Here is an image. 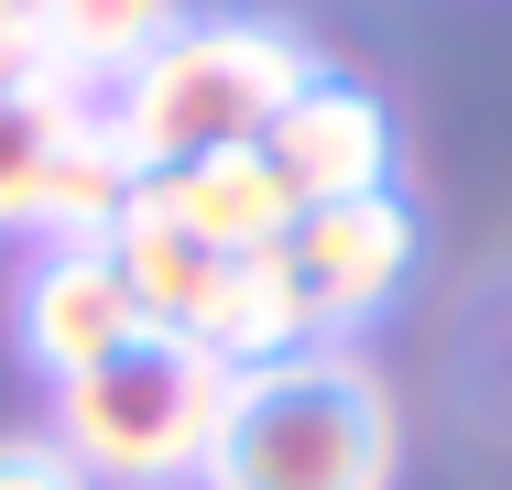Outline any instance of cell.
Wrapping results in <instances>:
<instances>
[{
  "mask_svg": "<svg viewBox=\"0 0 512 490\" xmlns=\"http://www.w3.org/2000/svg\"><path fill=\"white\" fill-rule=\"evenodd\" d=\"M316 77V44L295 22H262V11H207V22H175L120 88L99 98L109 131L131 142L142 175L186 164V153H229V142H262L273 109Z\"/></svg>",
  "mask_w": 512,
  "mask_h": 490,
  "instance_id": "7a4b0ae2",
  "label": "cell"
},
{
  "mask_svg": "<svg viewBox=\"0 0 512 490\" xmlns=\"http://www.w3.org/2000/svg\"><path fill=\"white\" fill-rule=\"evenodd\" d=\"M44 11H55V66L99 98L186 22V0H44Z\"/></svg>",
  "mask_w": 512,
  "mask_h": 490,
  "instance_id": "8fae6325",
  "label": "cell"
},
{
  "mask_svg": "<svg viewBox=\"0 0 512 490\" xmlns=\"http://www.w3.org/2000/svg\"><path fill=\"white\" fill-rule=\"evenodd\" d=\"M197 349H218L229 371H262V360H284V349H316V316H306V294H295V273H284V240L218 262V294H207V316H197Z\"/></svg>",
  "mask_w": 512,
  "mask_h": 490,
  "instance_id": "30bf717a",
  "label": "cell"
},
{
  "mask_svg": "<svg viewBox=\"0 0 512 490\" xmlns=\"http://www.w3.org/2000/svg\"><path fill=\"white\" fill-rule=\"evenodd\" d=\"M0 490H99V480H88L55 436H11V447H0Z\"/></svg>",
  "mask_w": 512,
  "mask_h": 490,
  "instance_id": "5bb4252c",
  "label": "cell"
},
{
  "mask_svg": "<svg viewBox=\"0 0 512 490\" xmlns=\"http://www.w3.org/2000/svg\"><path fill=\"white\" fill-rule=\"evenodd\" d=\"M382 480H393V392L360 349L316 338V349L240 371L197 490H382Z\"/></svg>",
  "mask_w": 512,
  "mask_h": 490,
  "instance_id": "6da1fadb",
  "label": "cell"
},
{
  "mask_svg": "<svg viewBox=\"0 0 512 490\" xmlns=\"http://www.w3.org/2000/svg\"><path fill=\"white\" fill-rule=\"evenodd\" d=\"M262 164L284 175L295 218H306V207H349V196H382V186H393V164H404V131H393L382 88H360V77L316 66L306 88L273 109V131H262Z\"/></svg>",
  "mask_w": 512,
  "mask_h": 490,
  "instance_id": "277c9868",
  "label": "cell"
},
{
  "mask_svg": "<svg viewBox=\"0 0 512 490\" xmlns=\"http://www.w3.org/2000/svg\"><path fill=\"white\" fill-rule=\"evenodd\" d=\"M142 338H153V327H142V305L120 294L109 251H44V262L22 273V349H33V371L55 392L109 371V360L142 349Z\"/></svg>",
  "mask_w": 512,
  "mask_h": 490,
  "instance_id": "8992f818",
  "label": "cell"
},
{
  "mask_svg": "<svg viewBox=\"0 0 512 490\" xmlns=\"http://www.w3.org/2000/svg\"><path fill=\"white\" fill-rule=\"evenodd\" d=\"M109 273H120V294L142 305V327L153 338H197L207 294H218V251L207 240H186L175 218H164V196H153V175H142V196L120 207V229L99 240Z\"/></svg>",
  "mask_w": 512,
  "mask_h": 490,
  "instance_id": "ba28073f",
  "label": "cell"
},
{
  "mask_svg": "<svg viewBox=\"0 0 512 490\" xmlns=\"http://www.w3.org/2000/svg\"><path fill=\"white\" fill-rule=\"evenodd\" d=\"M240 371L197 349V338H142L109 371L55 392V447L88 469L99 490H197L218 458Z\"/></svg>",
  "mask_w": 512,
  "mask_h": 490,
  "instance_id": "3957f363",
  "label": "cell"
},
{
  "mask_svg": "<svg viewBox=\"0 0 512 490\" xmlns=\"http://www.w3.org/2000/svg\"><path fill=\"white\" fill-rule=\"evenodd\" d=\"M131 196H142L131 142L109 131V109H77L66 142H55V164H44V207H33V229H44V251H99Z\"/></svg>",
  "mask_w": 512,
  "mask_h": 490,
  "instance_id": "9c48e42d",
  "label": "cell"
},
{
  "mask_svg": "<svg viewBox=\"0 0 512 490\" xmlns=\"http://www.w3.org/2000/svg\"><path fill=\"white\" fill-rule=\"evenodd\" d=\"M414 251H425V229H414L404 186L349 196V207H306V218L284 229V273L306 294L316 338H349L360 316H382V305L414 284Z\"/></svg>",
  "mask_w": 512,
  "mask_h": 490,
  "instance_id": "5b68a950",
  "label": "cell"
},
{
  "mask_svg": "<svg viewBox=\"0 0 512 490\" xmlns=\"http://www.w3.org/2000/svg\"><path fill=\"white\" fill-rule=\"evenodd\" d=\"M55 66V11L44 0H0V88H44Z\"/></svg>",
  "mask_w": 512,
  "mask_h": 490,
  "instance_id": "4fadbf2b",
  "label": "cell"
},
{
  "mask_svg": "<svg viewBox=\"0 0 512 490\" xmlns=\"http://www.w3.org/2000/svg\"><path fill=\"white\" fill-rule=\"evenodd\" d=\"M153 196H164V218H175L186 240H207L218 262H240V251H273V240L295 229V196H284V175L262 164V142L186 153V164H164V175H153Z\"/></svg>",
  "mask_w": 512,
  "mask_h": 490,
  "instance_id": "52a82bcc",
  "label": "cell"
},
{
  "mask_svg": "<svg viewBox=\"0 0 512 490\" xmlns=\"http://www.w3.org/2000/svg\"><path fill=\"white\" fill-rule=\"evenodd\" d=\"M77 109H99V88H77V77L0 88V240L33 229V207H44V164H55V142H66Z\"/></svg>",
  "mask_w": 512,
  "mask_h": 490,
  "instance_id": "7c38bea8",
  "label": "cell"
}]
</instances>
